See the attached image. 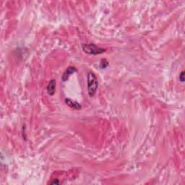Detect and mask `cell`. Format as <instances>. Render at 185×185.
Returning a JSON list of instances; mask_svg holds the SVG:
<instances>
[{
	"label": "cell",
	"instance_id": "obj_3",
	"mask_svg": "<svg viewBox=\"0 0 185 185\" xmlns=\"http://www.w3.org/2000/svg\"><path fill=\"white\" fill-rule=\"evenodd\" d=\"M77 72V69L75 67H68L67 70H65V72L62 74V77H61V80L63 82H66L69 79L70 75H72L73 73Z\"/></svg>",
	"mask_w": 185,
	"mask_h": 185
},
{
	"label": "cell",
	"instance_id": "obj_1",
	"mask_svg": "<svg viewBox=\"0 0 185 185\" xmlns=\"http://www.w3.org/2000/svg\"><path fill=\"white\" fill-rule=\"evenodd\" d=\"M87 85H88V92L90 97H93L97 92L99 82L95 73L89 72L87 76Z\"/></svg>",
	"mask_w": 185,
	"mask_h": 185
},
{
	"label": "cell",
	"instance_id": "obj_6",
	"mask_svg": "<svg viewBox=\"0 0 185 185\" xmlns=\"http://www.w3.org/2000/svg\"><path fill=\"white\" fill-rule=\"evenodd\" d=\"M109 66V62L106 59H102L100 63V67L101 69H106V68Z\"/></svg>",
	"mask_w": 185,
	"mask_h": 185
},
{
	"label": "cell",
	"instance_id": "obj_5",
	"mask_svg": "<svg viewBox=\"0 0 185 185\" xmlns=\"http://www.w3.org/2000/svg\"><path fill=\"white\" fill-rule=\"evenodd\" d=\"M47 93L49 95H54L56 91V80H51L48 84L46 87Z\"/></svg>",
	"mask_w": 185,
	"mask_h": 185
},
{
	"label": "cell",
	"instance_id": "obj_4",
	"mask_svg": "<svg viewBox=\"0 0 185 185\" xmlns=\"http://www.w3.org/2000/svg\"><path fill=\"white\" fill-rule=\"evenodd\" d=\"M65 103L68 106L70 107L71 109H75V110H80L82 109V106L79 104L78 102L75 101V100H73L70 99H66Z\"/></svg>",
	"mask_w": 185,
	"mask_h": 185
},
{
	"label": "cell",
	"instance_id": "obj_2",
	"mask_svg": "<svg viewBox=\"0 0 185 185\" xmlns=\"http://www.w3.org/2000/svg\"><path fill=\"white\" fill-rule=\"evenodd\" d=\"M82 49L83 51L88 54H92V55H98L101 54L106 51V49L98 46L94 43H84L82 46Z\"/></svg>",
	"mask_w": 185,
	"mask_h": 185
},
{
	"label": "cell",
	"instance_id": "obj_7",
	"mask_svg": "<svg viewBox=\"0 0 185 185\" xmlns=\"http://www.w3.org/2000/svg\"><path fill=\"white\" fill-rule=\"evenodd\" d=\"M179 81H181L182 83H183V82L184 81V72L182 71L181 73H180L179 75Z\"/></svg>",
	"mask_w": 185,
	"mask_h": 185
}]
</instances>
